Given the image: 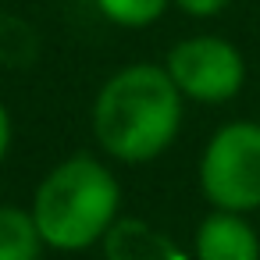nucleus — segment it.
I'll return each mask as SVG.
<instances>
[{"instance_id":"f257e3e1","label":"nucleus","mask_w":260,"mask_h":260,"mask_svg":"<svg viewBox=\"0 0 260 260\" xmlns=\"http://www.w3.org/2000/svg\"><path fill=\"white\" fill-rule=\"evenodd\" d=\"M182 100L164 64H125L96 89L93 136L121 164L157 160L178 139Z\"/></svg>"},{"instance_id":"1a4fd4ad","label":"nucleus","mask_w":260,"mask_h":260,"mask_svg":"<svg viewBox=\"0 0 260 260\" xmlns=\"http://www.w3.org/2000/svg\"><path fill=\"white\" fill-rule=\"evenodd\" d=\"M96 11L118 29H146L160 22L171 0H93Z\"/></svg>"},{"instance_id":"9b49d317","label":"nucleus","mask_w":260,"mask_h":260,"mask_svg":"<svg viewBox=\"0 0 260 260\" xmlns=\"http://www.w3.org/2000/svg\"><path fill=\"white\" fill-rule=\"evenodd\" d=\"M11 139H15V121H11L8 104L0 100V164H4V157H8V150H11Z\"/></svg>"},{"instance_id":"9d476101","label":"nucleus","mask_w":260,"mask_h":260,"mask_svg":"<svg viewBox=\"0 0 260 260\" xmlns=\"http://www.w3.org/2000/svg\"><path fill=\"white\" fill-rule=\"evenodd\" d=\"M171 4L189 18H214L232 4V0H171Z\"/></svg>"},{"instance_id":"20e7f679","label":"nucleus","mask_w":260,"mask_h":260,"mask_svg":"<svg viewBox=\"0 0 260 260\" xmlns=\"http://www.w3.org/2000/svg\"><path fill=\"white\" fill-rule=\"evenodd\" d=\"M164 68L178 86V93L196 104H228L246 86V61L239 47L210 32L178 40Z\"/></svg>"},{"instance_id":"6e6552de","label":"nucleus","mask_w":260,"mask_h":260,"mask_svg":"<svg viewBox=\"0 0 260 260\" xmlns=\"http://www.w3.org/2000/svg\"><path fill=\"white\" fill-rule=\"evenodd\" d=\"M36 54H40L36 29L18 15H0V64L22 68V64H32Z\"/></svg>"},{"instance_id":"f03ea898","label":"nucleus","mask_w":260,"mask_h":260,"mask_svg":"<svg viewBox=\"0 0 260 260\" xmlns=\"http://www.w3.org/2000/svg\"><path fill=\"white\" fill-rule=\"evenodd\" d=\"M29 214L50 249L79 253L104 242L121 217V185L104 160L75 153L40 178Z\"/></svg>"},{"instance_id":"39448f33","label":"nucleus","mask_w":260,"mask_h":260,"mask_svg":"<svg viewBox=\"0 0 260 260\" xmlns=\"http://www.w3.org/2000/svg\"><path fill=\"white\" fill-rule=\"evenodd\" d=\"M192 260H260V235L246 214L210 210L196 228Z\"/></svg>"},{"instance_id":"0eeeda50","label":"nucleus","mask_w":260,"mask_h":260,"mask_svg":"<svg viewBox=\"0 0 260 260\" xmlns=\"http://www.w3.org/2000/svg\"><path fill=\"white\" fill-rule=\"evenodd\" d=\"M43 249L47 242L25 207H0V260H40Z\"/></svg>"},{"instance_id":"7ed1b4c3","label":"nucleus","mask_w":260,"mask_h":260,"mask_svg":"<svg viewBox=\"0 0 260 260\" xmlns=\"http://www.w3.org/2000/svg\"><path fill=\"white\" fill-rule=\"evenodd\" d=\"M200 189L214 210H260V121H224L207 139Z\"/></svg>"},{"instance_id":"423d86ee","label":"nucleus","mask_w":260,"mask_h":260,"mask_svg":"<svg viewBox=\"0 0 260 260\" xmlns=\"http://www.w3.org/2000/svg\"><path fill=\"white\" fill-rule=\"evenodd\" d=\"M100 246L104 260H192V249L178 246L143 217H118Z\"/></svg>"}]
</instances>
